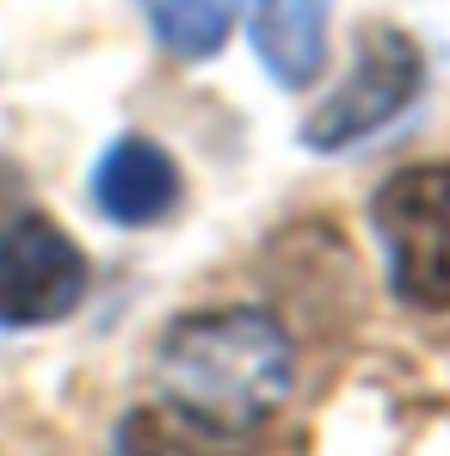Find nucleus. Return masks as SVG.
I'll return each mask as SVG.
<instances>
[{
	"instance_id": "1",
	"label": "nucleus",
	"mask_w": 450,
	"mask_h": 456,
	"mask_svg": "<svg viewBox=\"0 0 450 456\" xmlns=\"http://www.w3.org/2000/svg\"><path fill=\"white\" fill-rule=\"evenodd\" d=\"M160 382L173 407L223 438H247L290 395V339L266 308H204L160 333Z\"/></svg>"
},
{
	"instance_id": "2",
	"label": "nucleus",
	"mask_w": 450,
	"mask_h": 456,
	"mask_svg": "<svg viewBox=\"0 0 450 456\" xmlns=\"http://www.w3.org/2000/svg\"><path fill=\"white\" fill-rule=\"evenodd\" d=\"M389 284L407 308H450V167H407L371 204Z\"/></svg>"
},
{
	"instance_id": "3",
	"label": "nucleus",
	"mask_w": 450,
	"mask_h": 456,
	"mask_svg": "<svg viewBox=\"0 0 450 456\" xmlns=\"http://www.w3.org/2000/svg\"><path fill=\"white\" fill-rule=\"evenodd\" d=\"M420 80H426L420 44L401 25H364L352 75L340 80L333 99L315 105V118L302 124V142L315 154H340V149H352V142H364V136H376L382 124H395L413 105Z\"/></svg>"
},
{
	"instance_id": "4",
	"label": "nucleus",
	"mask_w": 450,
	"mask_h": 456,
	"mask_svg": "<svg viewBox=\"0 0 450 456\" xmlns=\"http://www.w3.org/2000/svg\"><path fill=\"white\" fill-rule=\"evenodd\" d=\"M86 297V253L50 216L0 228V327H50Z\"/></svg>"
},
{
	"instance_id": "5",
	"label": "nucleus",
	"mask_w": 450,
	"mask_h": 456,
	"mask_svg": "<svg viewBox=\"0 0 450 456\" xmlns=\"http://www.w3.org/2000/svg\"><path fill=\"white\" fill-rule=\"evenodd\" d=\"M93 204L118 228H154L179 210V167L149 136H118L93 167Z\"/></svg>"
},
{
	"instance_id": "6",
	"label": "nucleus",
	"mask_w": 450,
	"mask_h": 456,
	"mask_svg": "<svg viewBox=\"0 0 450 456\" xmlns=\"http://www.w3.org/2000/svg\"><path fill=\"white\" fill-rule=\"evenodd\" d=\"M327 12L333 0H247L253 56L278 86H308L327 62Z\"/></svg>"
},
{
	"instance_id": "7",
	"label": "nucleus",
	"mask_w": 450,
	"mask_h": 456,
	"mask_svg": "<svg viewBox=\"0 0 450 456\" xmlns=\"http://www.w3.org/2000/svg\"><path fill=\"white\" fill-rule=\"evenodd\" d=\"M136 12L149 19L154 44L179 62H210L234 25V0H136Z\"/></svg>"
},
{
	"instance_id": "8",
	"label": "nucleus",
	"mask_w": 450,
	"mask_h": 456,
	"mask_svg": "<svg viewBox=\"0 0 450 456\" xmlns=\"http://www.w3.org/2000/svg\"><path fill=\"white\" fill-rule=\"evenodd\" d=\"M210 438H223V432H192V419L173 407V413H154V407H143V413H130L124 419V432H118V456H217V444Z\"/></svg>"
}]
</instances>
